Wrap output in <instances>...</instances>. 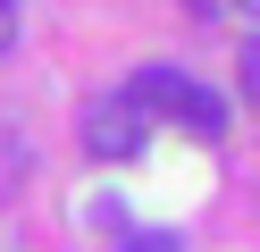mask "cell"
<instances>
[{"mask_svg": "<svg viewBox=\"0 0 260 252\" xmlns=\"http://www.w3.org/2000/svg\"><path fill=\"white\" fill-rule=\"evenodd\" d=\"M118 252H176V235H126Z\"/></svg>", "mask_w": 260, "mask_h": 252, "instance_id": "obj_3", "label": "cell"}, {"mask_svg": "<svg viewBox=\"0 0 260 252\" xmlns=\"http://www.w3.org/2000/svg\"><path fill=\"white\" fill-rule=\"evenodd\" d=\"M243 93H252V101H260V42H252V50H243Z\"/></svg>", "mask_w": 260, "mask_h": 252, "instance_id": "obj_4", "label": "cell"}, {"mask_svg": "<svg viewBox=\"0 0 260 252\" xmlns=\"http://www.w3.org/2000/svg\"><path fill=\"white\" fill-rule=\"evenodd\" d=\"M226 9H243V17H260V0H226Z\"/></svg>", "mask_w": 260, "mask_h": 252, "instance_id": "obj_6", "label": "cell"}, {"mask_svg": "<svg viewBox=\"0 0 260 252\" xmlns=\"http://www.w3.org/2000/svg\"><path fill=\"white\" fill-rule=\"evenodd\" d=\"M17 42V9H9V0H0V50Z\"/></svg>", "mask_w": 260, "mask_h": 252, "instance_id": "obj_5", "label": "cell"}, {"mask_svg": "<svg viewBox=\"0 0 260 252\" xmlns=\"http://www.w3.org/2000/svg\"><path fill=\"white\" fill-rule=\"evenodd\" d=\"M126 93L143 101V118H168V126H185V134H226V101L210 93V84H193L185 67H143Z\"/></svg>", "mask_w": 260, "mask_h": 252, "instance_id": "obj_1", "label": "cell"}, {"mask_svg": "<svg viewBox=\"0 0 260 252\" xmlns=\"http://www.w3.org/2000/svg\"><path fill=\"white\" fill-rule=\"evenodd\" d=\"M143 143H151V118H143V101L126 93H101V101H84V151L92 160H143Z\"/></svg>", "mask_w": 260, "mask_h": 252, "instance_id": "obj_2", "label": "cell"}]
</instances>
